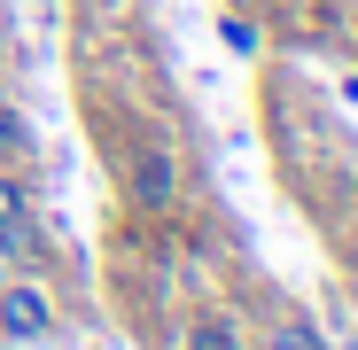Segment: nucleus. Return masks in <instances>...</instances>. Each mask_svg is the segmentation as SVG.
Listing matches in <instances>:
<instances>
[{"label":"nucleus","instance_id":"nucleus-5","mask_svg":"<svg viewBox=\"0 0 358 350\" xmlns=\"http://www.w3.org/2000/svg\"><path fill=\"white\" fill-rule=\"evenodd\" d=\"M187 350H242V335H234V319H203L187 335Z\"/></svg>","mask_w":358,"mask_h":350},{"label":"nucleus","instance_id":"nucleus-7","mask_svg":"<svg viewBox=\"0 0 358 350\" xmlns=\"http://www.w3.org/2000/svg\"><path fill=\"white\" fill-rule=\"evenodd\" d=\"M0 148H16V156H24V148H31V133H24V125H16V117H0Z\"/></svg>","mask_w":358,"mask_h":350},{"label":"nucleus","instance_id":"nucleus-2","mask_svg":"<svg viewBox=\"0 0 358 350\" xmlns=\"http://www.w3.org/2000/svg\"><path fill=\"white\" fill-rule=\"evenodd\" d=\"M133 203H141V210H171V203H179V163H171V148H141V156H133Z\"/></svg>","mask_w":358,"mask_h":350},{"label":"nucleus","instance_id":"nucleus-3","mask_svg":"<svg viewBox=\"0 0 358 350\" xmlns=\"http://www.w3.org/2000/svg\"><path fill=\"white\" fill-rule=\"evenodd\" d=\"M0 257H39V226H31V195L16 180H0Z\"/></svg>","mask_w":358,"mask_h":350},{"label":"nucleus","instance_id":"nucleus-6","mask_svg":"<svg viewBox=\"0 0 358 350\" xmlns=\"http://www.w3.org/2000/svg\"><path fill=\"white\" fill-rule=\"evenodd\" d=\"M226 47H234V54H257V31H250L242 16H226Z\"/></svg>","mask_w":358,"mask_h":350},{"label":"nucleus","instance_id":"nucleus-1","mask_svg":"<svg viewBox=\"0 0 358 350\" xmlns=\"http://www.w3.org/2000/svg\"><path fill=\"white\" fill-rule=\"evenodd\" d=\"M47 327H55V312H47V296H39L31 280L0 288V335H8V342H39Z\"/></svg>","mask_w":358,"mask_h":350},{"label":"nucleus","instance_id":"nucleus-4","mask_svg":"<svg viewBox=\"0 0 358 350\" xmlns=\"http://www.w3.org/2000/svg\"><path fill=\"white\" fill-rule=\"evenodd\" d=\"M265 350H327V335L320 327H304V319H288V327H273V342Z\"/></svg>","mask_w":358,"mask_h":350}]
</instances>
